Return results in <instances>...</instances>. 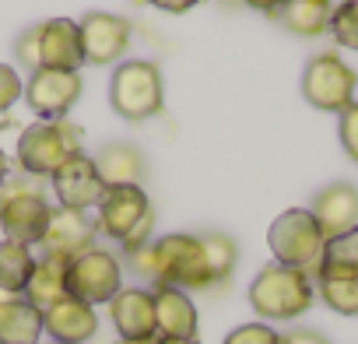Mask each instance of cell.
Here are the masks:
<instances>
[{
  "mask_svg": "<svg viewBox=\"0 0 358 344\" xmlns=\"http://www.w3.org/2000/svg\"><path fill=\"white\" fill-rule=\"evenodd\" d=\"M4 299H11V295H8V292H0V302H4Z\"/></svg>",
  "mask_w": 358,
  "mask_h": 344,
  "instance_id": "obj_37",
  "label": "cell"
},
{
  "mask_svg": "<svg viewBox=\"0 0 358 344\" xmlns=\"http://www.w3.org/2000/svg\"><path fill=\"white\" fill-rule=\"evenodd\" d=\"M204 239V253H208V271H211V285H222L232 278L236 264H239V246L232 236H222V232H208L201 236Z\"/></svg>",
  "mask_w": 358,
  "mask_h": 344,
  "instance_id": "obj_26",
  "label": "cell"
},
{
  "mask_svg": "<svg viewBox=\"0 0 358 344\" xmlns=\"http://www.w3.org/2000/svg\"><path fill=\"white\" fill-rule=\"evenodd\" d=\"M127 257H130V267L141 278H151L155 285H172V288H183V292L215 288L201 236L172 232V236L151 239L148 246H141Z\"/></svg>",
  "mask_w": 358,
  "mask_h": 344,
  "instance_id": "obj_1",
  "label": "cell"
},
{
  "mask_svg": "<svg viewBox=\"0 0 358 344\" xmlns=\"http://www.w3.org/2000/svg\"><path fill=\"white\" fill-rule=\"evenodd\" d=\"M50 344H60V341H50Z\"/></svg>",
  "mask_w": 358,
  "mask_h": 344,
  "instance_id": "obj_39",
  "label": "cell"
},
{
  "mask_svg": "<svg viewBox=\"0 0 358 344\" xmlns=\"http://www.w3.org/2000/svg\"><path fill=\"white\" fill-rule=\"evenodd\" d=\"M4 183H8V155L0 151V187H4Z\"/></svg>",
  "mask_w": 358,
  "mask_h": 344,
  "instance_id": "obj_34",
  "label": "cell"
},
{
  "mask_svg": "<svg viewBox=\"0 0 358 344\" xmlns=\"http://www.w3.org/2000/svg\"><path fill=\"white\" fill-rule=\"evenodd\" d=\"M222 344H281V334L271 323H243Z\"/></svg>",
  "mask_w": 358,
  "mask_h": 344,
  "instance_id": "obj_28",
  "label": "cell"
},
{
  "mask_svg": "<svg viewBox=\"0 0 358 344\" xmlns=\"http://www.w3.org/2000/svg\"><path fill=\"white\" fill-rule=\"evenodd\" d=\"M81 74L78 71H32L29 88H25V102L39 120H67V113L74 109V102L81 99Z\"/></svg>",
  "mask_w": 358,
  "mask_h": 344,
  "instance_id": "obj_11",
  "label": "cell"
},
{
  "mask_svg": "<svg viewBox=\"0 0 358 344\" xmlns=\"http://www.w3.org/2000/svg\"><path fill=\"white\" fill-rule=\"evenodd\" d=\"M43 330L53 341H60V344H85L99 330L95 306H88V302H81L74 295H64L50 309H43Z\"/></svg>",
  "mask_w": 358,
  "mask_h": 344,
  "instance_id": "obj_15",
  "label": "cell"
},
{
  "mask_svg": "<svg viewBox=\"0 0 358 344\" xmlns=\"http://www.w3.org/2000/svg\"><path fill=\"white\" fill-rule=\"evenodd\" d=\"M337 134H341V148L351 162H358V102H351L341 120H337Z\"/></svg>",
  "mask_w": 358,
  "mask_h": 344,
  "instance_id": "obj_29",
  "label": "cell"
},
{
  "mask_svg": "<svg viewBox=\"0 0 358 344\" xmlns=\"http://www.w3.org/2000/svg\"><path fill=\"white\" fill-rule=\"evenodd\" d=\"M316 274H358V225L327 239Z\"/></svg>",
  "mask_w": 358,
  "mask_h": 344,
  "instance_id": "obj_25",
  "label": "cell"
},
{
  "mask_svg": "<svg viewBox=\"0 0 358 344\" xmlns=\"http://www.w3.org/2000/svg\"><path fill=\"white\" fill-rule=\"evenodd\" d=\"M313 299H316V278L285 264L260 267V274L250 285V306L264 320H295L309 313Z\"/></svg>",
  "mask_w": 358,
  "mask_h": 344,
  "instance_id": "obj_2",
  "label": "cell"
},
{
  "mask_svg": "<svg viewBox=\"0 0 358 344\" xmlns=\"http://www.w3.org/2000/svg\"><path fill=\"white\" fill-rule=\"evenodd\" d=\"M92 162H95V172H99V180L106 183V190H113V187H141V176H144L141 148H134L127 141H113L99 155H92Z\"/></svg>",
  "mask_w": 358,
  "mask_h": 344,
  "instance_id": "obj_19",
  "label": "cell"
},
{
  "mask_svg": "<svg viewBox=\"0 0 358 344\" xmlns=\"http://www.w3.org/2000/svg\"><path fill=\"white\" fill-rule=\"evenodd\" d=\"M95 222H88L85 211H71V208H53L50 222H46V232L39 239V250L46 257H57V260H74L88 250H95Z\"/></svg>",
  "mask_w": 358,
  "mask_h": 344,
  "instance_id": "obj_12",
  "label": "cell"
},
{
  "mask_svg": "<svg viewBox=\"0 0 358 344\" xmlns=\"http://www.w3.org/2000/svg\"><path fill=\"white\" fill-rule=\"evenodd\" d=\"M330 32L344 50H358V0H341L334 8Z\"/></svg>",
  "mask_w": 358,
  "mask_h": 344,
  "instance_id": "obj_27",
  "label": "cell"
},
{
  "mask_svg": "<svg viewBox=\"0 0 358 344\" xmlns=\"http://www.w3.org/2000/svg\"><path fill=\"white\" fill-rule=\"evenodd\" d=\"M267 246L274 253V264H285V267H299L306 274H316V267L323 260L327 236L316 225V218L309 215V208H292V211H281L271 222Z\"/></svg>",
  "mask_w": 358,
  "mask_h": 344,
  "instance_id": "obj_7",
  "label": "cell"
},
{
  "mask_svg": "<svg viewBox=\"0 0 358 344\" xmlns=\"http://www.w3.org/2000/svg\"><path fill=\"white\" fill-rule=\"evenodd\" d=\"M81 130L71 120H39L18 134V165L25 176H53V172L81 155Z\"/></svg>",
  "mask_w": 358,
  "mask_h": 344,
  "instance_id": "obj_5",
  "label": "cell"
},
{
  "mask_svg": "<svg viewBox=\"0 0 358 344\" xmlns=\"http://www.w3.org/2000/svg\"><path fill=\"white\" fill-rule=\"evenodd\" d=\"M81 29V53L88 64H113L127 53L130 46V22L120 15H106V11H92L78 22Z\"/></svg>",
  "mask_w": 358,
  "mask_h": 344,
  "instance_id": "obj_14",
  "label": "cell"
},
{
  "mask_svg": "<svg viewBox=\"0 0 358 344\" xmlns=\"http://www.w3.org/2000/svg\"><path fill=\"white\" fill-rule=\"evenodd\" d=\"M43 334V309L32 306L25 295L0 302V344H39Z\"/></svg>",
  "mask_w": 358,
  "mask_h": 344,
  "instance_id": "obj_20",
  "label": "cell"
},
{
  "mask_svg": "<svg viewBox=\"0 0 358 344\" xmlns=\"http://www.w3.org/2000/svg\"><path fill=\"white\" fill-rule=\"evenodd\" d=\"M246 8H253V11H264V15H278L288 0H243Z\"/></svg>",
  "mask_w": 358,
  "mask_h": 344,
  "instance_id": "obj_33",
  "label": "cell"
},
{
  "mask_svg": "<svg viewBox=\"0 0 358 344\" xmlns=\"http://www.w3.org/2000/svg\"><path fill=\"white\" fill-rule=\"evenodd\" d=\"M18 60L29 71H78L85 64L81 53V29L71 18H50L43 25H32L29 32L18 36L15 43Z\"/></svg>",
  "mask_w": 358,
  "mask_h": 344,
  "instance_id": "obj_4",
  "label": "cell"
},
{
  "mask_svg": "<svg viewBox=\"0 0 358 344\" xmlns=\"http://www.w3.org/2000/svg\"><path fill=\"white\" fill-rule=\"evenodd\" d=\"M99 222L95 229L120 243L127 253L141 250L151 243V229H155V211H151V201L144 194V187H113L102 194L99 201Z\"/></svg>",
  "mask_w": 358,
  "mask_h": 344,
  "instance_id": "obj_3",
  "label": "cell"
},
{
  "mask_svg": "<svg viewBox=\"0 0 358 344\" xmlns=\"http://www.w3.org/2000/svg\"><path fill=\"white\" fill-rule=\"evenodd\" d=\"M316 295L341 316H358V274H316Z\"/></svg>",
  "mask_w": 358,
  "mask_h": 344,
  "instance_id": "obj_24",
  "label": "cell"
},
{
  "mask_svg": "<svg viewBox=\"0 0 358 344\" xmlns=\"http://www.w3.org/2000/svg\"><path fill=\"white\" fill-rule=\"evenodd\" d=\"M109 320H113L120 341L158 337V323H155V292H148V288H120V295L109 302Z\"/></svg>",
  "mask_w": 358,
  "mask_h": 344,
  "instance_id": "obj_16",
  "label": "cell"
},
{
  "mask_svg": "<svg viewBox=\"0 0 358 344\" xmlns=\"http://www.w3.org/2000/svg\"><path fill=\"white\" fill-rule=\"evenodd\" d=\"M18 99H25V81L18 78L15 67L0 64V113H8Z\"/></svg>",
  "mask_w": 358,
  "mask_h": 344,
  "instance_id": "obj_30",
  "label": "cell"
},
{
  "mask_svg": "<svg viewBox=\"0 0 358 344\" xmlns=\"http://www.w3.org/2000/svg\"><path fill=\"white\" fill-rule=\"evenodd\" d=\"M123 288V264L109 250L95 246L67 264V295L88 302V306H109Z\"/></svg>",
  "mask_w": 358,
  "mask_h": 344,
  "instance_id": "obj_10",
  "label": "cell"
},
{
  "mask_svg": "<svg viewBox=\"0 0 358 344\" xmlns=\"http://www.w3.org/2000/svg\"><path fill=\"white\" fill-rule=\"evenodd\" d=\"M32 267H36L32 246L0 239V292L25 295V285H29V278H32Z\"/></svg>",
  "mask_w": 358,
  "mask_h": 344,
  "instance_id": "obj_23",
  "label": "cell"
},
{
  "mask_svg": "<svg viewBox=\"0 0 358 344\" xmlns=\"http://www.w3.org/2000/svg\"><path fill=\"white\" fill-rule=\"evenodd\" d=\"M309 215L316 218V225L323 229L327 239L355 229L358 225V187H351V183H330V187H323L313 197Z\"/></svg>",
  "mask_w": 358,
  "mask_h": 344,
  "instance_id": "obj_17",
  "label": "cell"
},
{
  "mask_svg": "<svg viewBox=\"0 0 358 344\" xmlns=\"http://www.w3.org/2000/svg\"><path fill=\"white\" fill-rule=\"evenodd\" d=\"M281 25L302 39H316L330 29L334 18V0H288V4L278 11Z\"/></svg>",
  "mask_w": 358,
  "mask_h": 344,
  "instance_id": "obj_22",
  "label": "cell"
},
{
  "mask_svg": "<svg viewBox=\"0 0 358 344\" xmlns=\"http://www.w3.org/2000/svg\"><path fill=\"white\" fill-rule=\"evenodd\" d=\"M120 344H158V337H134V341H120Z\"/></svg>",
  "mask_w": 358,
  "mask_h": 344,
  "instance_id": "obj_36",
  "label": "cell"
},
{
  "mask_svg": "<svg viewBox=\"0 0 358 344\" xmlns=\"http://www.w3.org/2000/svg\"><path fill=\"white\" fill-rule=\"evenodd\" d=\"M158 344H197V341H187V337H158Z\"/></svg>",
  "mask_w": 358,
  "mask_h": 344,
  "instance_id": "obj_35",
  "label": "cell"
},
{
  "mask_svg": "<svg viewBox=\"0 0 358 344\" xmlns=\"http://www.w3.org/2000/svg\"><path fill=\"white\" fill-rule=\"evenodd\" d=\"M109 102L123 120H148L162 113V71L151 60H127L113 71Z\"/></svg>",
  "mask_w": 358,
  "mask_h": 344,
  "instance_id": "obj_8",
  "label": "cell"
},
{
  "mask_svg": "<svg viewBox=\"0 0 358 344\" xmlns=\"http://www.w3.org/2000/svg\"><path fill=\"white\" fill-rule=\"evenodd\" d=\"M50 215L53 204L46 201L43 187L32 176H18L0 187V232H4V239L22 246H39Z\"/></svg>",
  "mask_w": 358,
  "mask_h": 344,
  "instance_id": "obj_6",
  "label": "cell"
},
{
  "mask_svg": "<svg viewBox=\"0 0 358 344\" xmlns=\"http://www.w3.org/2000/svg\"><path fill=\"white\" fill-rule=\"evenodd\" d=\"M155 323H158V337H187L197 341V306L183 288L172 285H155Z\"/></svg>",
  "mask_w": 358,
  "mask_h": 344,
  "instance_id": "obj_18",
  "label": "cell"
},
{
  "mask_svg": "<svg viewBox=\"0 0 358 344\" xmlns=\"http://www.w3.org/2000/svg\"><path fill=\"white\" fill-rule=\"evenodd\" d=\"M281 344H330V341L316 330H292V334L281 337Z\"/></svg>",
  "mask_w": 358,
  "mask_h": 344,
  "instance_id": "obj_31",
  "label": "cell"
},
{
  "mask_svg": "<svg viewBox=\"0 0 358 344\" xmlns=\"http://www.w3.org/2000/svg\"><path fill=\"white\" fill-rule=\"evenodd\" d=\"M355 88H358V74L337 53H320L302 71V95L313 109L344 113L355 102Z\"/></svg>",
  "mask_w": 358,
  "mask_h": 344,
  "instance_id": "obj_9",
  "label": "cell"
},
{
  "mask_svg": "<svg viewBox=\"0 0 358 344\" xmlns=\"http://www.w3.org/2000/svg\"><path fill=\"white\" fill-rule=\"evenodd\" d=\"M151 4H155L158 11H169V15H183V11L197 8L201 0H151Z\"/></svg>",
  "mask_w": 358,
  "mask_h": 344,
  "instance_id": "obj_32",
  "label": "cell"
},
{
  "mask_svg": "<svg viewBox=\"0 0 358 344\" xmlns=\"http://www.w3.org/2000/svg\"><path fill=\"white\" fill-rule=\"evenodd\" d=\"M50 180H53V190H57L60 208H71V211H92V208H99V201L106 194V183L99 180L95 162L85 151L74 155V158H67Z\"/></svg>",
  "mask_w": 358,
  "mask_h": 344,
  "instance_id": "obj_13",
  "label": "cell"
},
{
  "mask_svg": "<svg viewBox=\"0 0 358 344\" xmlns=\"http://www.w3.org/2000/svg\"><path fill=\"white\" fill-rule=\"evenodd\" d=\"M225 4H243V0H225Z\"/></svg>",
  "mask_w": 358,
  "mask_h": 344,
  "instance_id": "obj_38",
  "label": "cell"
},
{
  "mask_svg": "<svg viewBox=\"0 0 358 344\" xmlns=\"http://www.w3.org/2000/svg\"><path fill=\"white\" fill-rule=\"evenodd\" d=\"M67 295V260H57V257H36V267H32V278L25 285V299L39 309H50L57 299Z\"/></svg>",
  "mask_w": 358,
  "mask_h": 344,
  "instance_id": "obj_21",
  "label": "cell"
}]
</instances>
